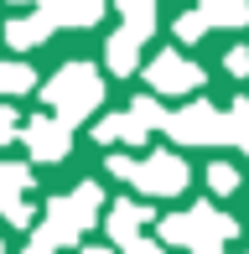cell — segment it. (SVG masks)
Returning <instances> with one entry per match:
<instances>
[{
    "label": "cell",
    "instance_id": "25",
    "mask_svg": "<svg viewBox=\"0 0 249 254\" xmlns=\"http://www.w3.org/2000/svg\"><path fill=\"white\" fill-rule=\"evenodd\" d=\"M223 67H229L234 78H244V73H249V47H229V57H223Z\"/></svg>",
    "mask_w": 249,
    "mask_h": 254
},
{
    "label": "cell",
    "instance_id": "17",
    "mask_svg": "<svg viewBox=\"0 0 249 254\" xmlns=\"http://www.w3.org/2000/svg\"><path fill=\"white\" fill-rule=\"evenodd\" d=\"M130 114L145 125V130H166V109H161L151 94H140V99H135V104H130Z\"/></svg>",
    "mask_w": 249,
    "mask_h": 254
},
{
    "label": "cell",
    "instance_id": "9",
    "mask_svg": "<svg viewBox=\"0 0 249 254\" xmlns=\"http://www.w3.org/2000/svg\"><path fill=\"white\" fill-rule=\"evenodd\" d=\"M151 207H145V202H115V207H109V218H104V228H109V239H115V244H124V239H135V234H140V228L145 223H151Z\"/></svg>",
    "mask_w": 249,
    "mask_h": 254
},
{
    "label": "cell",
    "instance_id": "29",
    "mask_svg": "<svg viewBox=\"0 0 249 254\" xmlns=\"http://www.w3.org/2000/svg\"><path fill=\"white\" fill-rule=\"evenodd\" d=\"M83 254H115V249H83Z\"/></svg>",
    "mask_w": 249,
    "mask_h": 254
},
{
    "label": "cell",
    "instance_id": "16",
    "mask_svg": "<svg viewBox=\"0 0 249 254\" xmlns=\"http://www.w3.org/2000/svg\"><path fill=\"white\" fill-rule=\"evenodd\" d=\"M73 202H78V213H83L88 223H99V207H104V192H99V182H78V187H73Z\"/></svg>",
    "mask_w": 249,
    "mask_h": 254
},
{
    "label": "cell",
    "instance_id": "13",
    "mask_svg": "<svg viewBox=\"0 0 249 254\" xmlns=\"http://www.w3.org/2000/svg\"><path fill=\"white\" fill-rule=\"evenodd\" d=\"M115 10L124 16V31H135L140 42L156 31V0H115Z\"/></svg>",
    "mask_w": 249,
    "mask_h": 254
},
{
    "label": "cell",
    "instance_id": "27",
    "mask_svg": "<svg viewBox=\"0 0 249 254\" xmlns=\"http://www.w3.org/2000/svg\"><path fill=\"white\" fill-rule=\"evenodd\" d=\"M135 166H140V161H130V156H109V177H120V182H130Z\"/></svg>",
    "mask_w": 249,
    "mask_h": 254
},
{
    "label": "cell",
    "instance_id": "5",
    "mask_svg": "<svg viewBox=\"0 0 249 254\" xmlns=\"http://www.w3.org/2000/svg\"><path fill=\"white\" fill-rule=\"evenodd\" d=\"M21 140L31 145V156L37 161H62L67 151H73V125H62L58 114H52V120H26L21 125Z\"/></svg>",
    "mask_w": 249,
    "mask_h": 254
},
{
    "label": "cell",
    "instance_id": "1",
    "mask_svg": "<svg viewBox=\"0 0 249 254\" xmlns=\"http://www.w3.org/2000/svg\"><path fill=\"white\" fill-rule=\"evenodd\" d=\"M42 99L52 104V114H58L62 125H83L88 114L104 104V78L88 63H67V67H58V73L42 83Z\"/></svg>",
    "mask_w": 249,
    "mask_h": 254
},
{
    "label": "cell",
    "instance_id": "7",
    "mask_svg": "<svg viewBox=\"0 0 249 254\" xmlns=\"http://www.w3.org/2000/svg\"><path fill=\"white\" fill-rule=\"evenodd\" d=\"M187 218H192V249L197 244H229V239L239 234V223H234L229 213H218V207H208V202H197Z\"/></svg>",
    "mask_w": 249,
    "mask_h": 254
},
{
    "label": "cell",
    "instance_id": "19",
    "mask_svg": "<svg viewBox=\"0 0 249 254\" xmlns=\"http://www.w3.org/2000/svg\"><path fill=\"white\" fill-rule=\"evenodd\" d=\"M161 244H187V249H192V218H187V213L161 218Z\"/></svg>",
    "mask_w": 249,
    "mask_h": 254
},
{
    "label": "cell",
    "instance_id": "10",
    "mask_svg": "<svg viewBox=\"0 0 249 254\" xmlns=\"http://www.w3.org/2000/svg\"><path fill=\"white\" fill-rule=\"evenodd\" d=\"M104 67H109V73H120V78H130L135 67H140V37L120 26L115 37L104 42Z\"/></svg>",
    "mask_w": 249,
    "mask_h": 254
},
{
    "label": "cell",
    "instance_id": "28",
    "mask_svg": "<svg viewBox=\"0 0 249 254\" xmlns=\"http://www.w3.org/2000/svg\"><path fill=\"white\" fill-rule=\"evenodd\" d=\"M26 254H52V244H47V239H31V244H26Z\"/></svg>",
    "mask_w": 249,
    "mask_h": 254
},
{
    "label": "cell",
    "instance_id": "26",
    "mask_svg": "<svg viewBox=\"0 0 249 254\" xmlns=\"http://www.w3.org/2000/svg\"><path fill=\"white\" fill-rule=\"evenodd\" d=\"M120 249H124V254H166V244H151V239H140V234H135V239H124Z\"/></svg>",
    "mask_w": 249,
    "mask_h": 254
},
{
    "label": "cell",
    "instance_id": "15",
    "mask_svg": "<svg viewBox=\"0 0 249 254\" xmlns=\"http://www.w3.org/2000/svg\"><path fill=\"white\" fill-rule=\"evenodd\" d=\"M31 166L26 161H0V192H31Z\"/></svg>",
    "mask_w": 249,
    "mask_h": 254
},
{
    "label": "cell",
    "instance_id": "8",
    "mask_svg": "<svg viewBox=\"0 0 249 254\" xmlns=\"http://www.w3.org/2000/svg\"><path fill=\"white\" fill-rule=\"evenodd\" d=\"M145 125L135 120V114H104V120L94 125V140L99 145H145Z\"/></svg>",
    "mask_w": 249,
    "mask_h": 254
},
{
    "label": "cell",
    "instance_id": "6",
    "mask_svg": "<svg viewBox=\"0 0 249 254\" xmlns=\"http://www.w3.org/2000/svg\"><path fill=\"white\" fill-rule=\"evenodd\" d=\"M83 228H88V218L78 213V202H73V197H52L37 239H47L52 249H67V244H78V234H83Z\"/></svg>",
    "mask_w": 249,
    "mask_h": 254
},
{
    "label": "cell",
    "instance_id": "22",
    "mask_svg": "<svg viewBox=\"0 0 249 254\" xmlns=\"http://www.w3.org/2000/svg\"><path fill=\"white\" fill-rule=\"evenodd\" d=\"M208 187H213V192H223V197H229V192L239 187V171H234L229 161H213V166H208Z\"/></svg>",
    "mask_w": 249,
    "mask_h": 254
},
{
    "label": "cell",
    "instance_id": "30",
    "mask_svg": "<svg viewBox=\"0 0 249 254\" xmlns=\"http://www.w3.org/2000/svg\"><path fill=\"white\" fill-rule=\"evenodd\" d=\"M10 5H26V0H10Z\"/></svg>",
    "mask_w": 249,
    "mask_h": 254
},
{
    "label": "cell",
    "instance_id": "23",
    "mask_svg": "<svg viewBox=\"0 0 249 254\" xmlns=\"http://www.w3.org/2000/svg\"><path fill=\"white\" fill-rule=\"evenodd\" d=\"M202 31H208V21H202V10H187V16L177 21V37H182V42H197Z\"/></svg>",
    "mask_w": 249,
    "mask_h": 254
},
{
    "label": "cell",
    "instance_id": "18",
    "mask_svg": "<svg viewBox=\"0 0 249 254\" xmlns=\"http://www.w3.org/2000/svg\"><path fill=\"white\" fill-rule=\"evenodd\" d=\"M0 218L10 228H31V207L21 202V192H0Z\"/></svg>",
    "mask_w": 249,
    "mask_h": 254
},
{
    "label": "cell",
    "instance_id": "11",
    "mask_svg": "<svg viewBox=\"0 0 249 254\" xmlns=\"http://www.w3.org/2000/svg\"><path fill=\"white\" fill-rule=\"evenodd\" d=\"M47 37H52V26H47L42 16H37V10H31V16H21V21H10V26H5V47H10V52H31L37 42H47Z\"/></svg>",
    "mask_w": 249,
    "mask_h": 254
},
{
    "label": "cell",
    "instance_id": "12",
    "mask_svg": "<svg viewBox=\"0 0 249 254\" xmlns=\"http://www.w3.org/2000/svg\"><path fill=\"white\" fill-rule=\"evenodd\" d=\"M197 10L208 26H249V0H197Z\"/></svg>",
    "mask_w": 249,
    "mask_h": 254
},
{
    "label": "cell",
    "instance_id": "3",
    "mask_svg": "<svg viewBox=\"0 0 249 254\" xmlns=\"http://www.w3.org/2000/svg\"><path fill=\"white\" fill-rule=\"evenodd\" d=\"M187 182H192V171H187V161H182V156L156 151V156H145L140 166H135L130 187H135V192H145V197H177Z\"/></svg>",
    "mask_w": 249,
    "mask_h": 254
},
{
    "label": "cell",
    "instance_id": "24",
    "mask_svg": "<svg viewBox=\"0 0 249 254\" xmlns=\"http://www.w3.org/2000/svg\"><path fill=\"white\" fill-rule=\"evenodd\" d=\"M10 140H21V120L10 104H0V145H10Z\"/></svg>",
    "mask_w": 249,
    "mask_h": 254
},
{
    "label": "cell",
    "instance_id": "2",
    "mask_svg": "<svg viewBox=\"0 0 249 254\" xmlns=\"http://www.w3.org/2000/svg\"><path fill=\"white\" fill-rule=\"evenodd\" d=\"M166 135L182 145H234V125L229 114H218L208 99H192L187 109L166 114Z\"/></svg>",
    "mask_w": 249,
    "mask_h": 254
},
{
    "label": "cell",
    "instance_id": "20",
    "mask_svg": "<svg viewBox=\"0 0 249 254\" xmlns=\"http://www.w3.org/2000/svg\"><path fill=\"white\" fill-rule=\"evenodd\" d=\"M104 16V0H73L67 5V26H94Z\"/></svg>",
    "mask_w": 249,
    "mask_h": 254
},
{
    "label": "cell",
    "instance_id": "14",
    "mask_svg": "<svg viewBox=\"0 0 249 254\" xmlns=\"http://www.w3.org/2000/svg\"><path fill=\"white\" fill-rule=\"evenodd\" d=\"M37 88V73L26 63H0V94H31Z\"/></svg>",
    "mask_w": 249,
    "mask_h": 254
},
{
    "label": "cell",
    "instance_id": "31",
    "mask_svg": "<svg viewBox=\"0 0 249 254\" xmlns=\"http://www.w3.org/2000/svg\"><path fill=\"white\" fill-rule=\"evenodd\" d=\"M0 254H5V249H0Z\"/></svg>",
    "mask_w": 249,
    "mask_h": 254
},
{
    "label": "cell",
    "instance_id": "21",
    "mask_svg": "<svg viewBox=\"0 0 249 254\" xmlns=\"http://www.w3.org/2000/svg\"><path fill=\"white\" fill-rule=\"evenodd\" d=\"M229 125H234V145L249 151V99H234L229 104Z\"/></svg>",
    "mask_w": 249,
    "mask_h": 254
},
{
    "label": "cell",
    "instance_id": "4",
    "mask_svg": "<svg viewBox=\"0 0 249 254\" xmlns=\"http://www.w3.org/2000/svg\"><path fill=\"white\" fill-rule=\"evenodd\" d=\"M145 78H151L156 94H192V88L202 83V67H197V63H187L182 52H161V57H151Z\"/></svg>",
    "mask_w": 249,
    "mask_h": 254
}]
</instances>
